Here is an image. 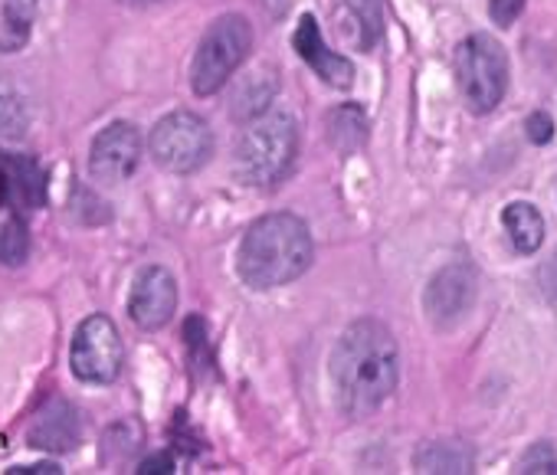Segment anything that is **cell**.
Returning <instances> with one entry per match:
<instances>
[{
	"mask_svg": "<svg viewBox=\"0 0 557 475\" xmlns=\"http://www.w3.org/2000/svg\"><path fill=\"white\" fill-rule=\"evenodd\" d=\"M502 223L511 236V243L518 253H534L541 243H544V216L537 213L534 203H524V200H515L502 210Z\"/></svg>",
	"mask_w": 557,
	"mask_h": 475,
	"instance_id": "cell-17",
	"label": "cell"
},
{
	"mask_svg": "<svg viewBox=\"0 0 557 475\" xmlns=\"http://www.w3.org/2000/svg\"><path fill=\"white\" fill-rule=\"evenodd\" d=\"M138 472H145V475H158V472H174V459H171V452H158V455H148L145 462H141V468Z\"/></svg>",
	"mask_w": 557,
	"mask_h": 475,
	"instance_id": "cell-25",
	"label": "cell"
},
{
	"mask_svg": "<svg viewBox=\"0 0 557 475\" xmlns=\"http://www.w3.org/2000/svg\"><path fill=\"white\" fill-rule=\"evenodd\" d=\"M177 312V283L164 266H145L128 296V318L141 332H158L164 328Z\"/></svg>",
	"mask_w": 557,
	"mask_h": 475,
	"instance_id": "cell-10",
	"label": "cell"
},
{
	"mask_svg": "<svg viewBox=\"0 0 557 475\" xmlns=\"http://www.w3.org/2000/svg\"><path fill=\"white\" fill-rule=\"evenodd\" d=\"M252 50V27L243 14H223L216 17L203 40L197 43V53L190 60V89L197 96L220 92L233 73L246 63Z\"/></svg>",
	"mask_w": 557,
	"mask_h": 475,
	"instance_id": "cell-4",
	"label": "cell"
},
{
	"mask_svg": "<svg viewBox=\"0 0 557 475\" xmlns=\"http://www.w3.org/2000/svg\"><path fill=\"white\" fill-rule=\"evenodd\" d=\"M400 380V351L391 328L377 318L348 325L332 351V384L338 410L351 420L377 413Z\"/></svg>",
	"mask_w": 557,
	"mask_h": 475,
	"instance_id": "cell-1",
	"label": "cell"
},
{
	"mask_svg": "<svg viewBox=\"0 0 557 475\" xmlns=\"http://www.w3.org/2000/svg\"><path fill=\"white\" fill-rule=\"evenodd\" d=\"M299 154V122L289 112H265L236 141L233 167L249 187H275L286 180Z\"/></svg>",
	"mask_w": 557,
	"mask_h": 475,
	"instance_id": "cell-3",
	"label": "cell"
},
{
	"mask_svg": "<svg viewBox=\"0 0 557 475\" xmlns=\"http://www.w3.org/2000/svg\"><path fill=\"white\" fill-rule=\"evenodd\" d=\"M312 260L315 243L306 220L296 213H265L243 233L236 250V276L256 292L278 289L309 273Z\"/></svg>",
	"mask_w": 557,
	"mask_h": 475,
	"instance_id": "cell-2",
	"label": "cell"
},
{
	"mask_svg": "<svg viewBox=\"0 0 557 475\" xmlns=\"http://www.w3.org/2000/svg\"><path fill=\"white\" fill-rule=\"evenodd\" d=\"M27 442L44 452H70L83 442L79 410L66 400H50L27 426Z\"/></svg>",
	"mask_w": 557,
	"mask_h": 475,
	"instance_id": "cell-13",
	"label": "cell"
},
{
	"mask_svg": "<svg viewBox=\"0 0 557 475\" xmlns=\"http://www.w3.org/2000/svg\"><path fill=\"white\" fill-rule=\"evenodd\" d=\"M413 468L417 472H453V475H462V472L475 468V452L466 442H459V439H433V442L417 449Z\"/></svg>",
	"mask_w": 557,
	"mask_h": 475,
	"instance_id": "cell-16",
	"label": "cell"
},
{
	"mask_svg": "<svg viewBox=\"0 0 557 475\" xmlns=\"http://www.w3.org/2000/svg\"><path fill=\"white\" fill-rule=\"evenodd\" d=\"M472 302H475V270L462 260L443 266L423 292V309L440 328L456 325L472 309Z\"/></svg>",
	"mask_w": 557,
	"mask_h": 475,
	"instance_id": "cell-11",
	"label": "cell"
},
{
	"mask_svg": "<svg viewBox=\"0 0 557 475\" xmlns=\"http://www.w3.org/2000/svg\"><path fill=\"white\" fill-rule=\"evenodd\" d=\"M329 141L351 154L358 148H364L368 141V118H364V109L361 105H338L332 115H329Z\"/></svg>",
	"mask_w": 557,
	"mask_h": 475,
	"instance_id": "cell-19",
	"label": "cell"
},
{
	"mask_svg": "<svg viewBox=\"0 0 557 475\" xmlns=\"http://www.w3.org/2000/svg\"><path fill=\"white\" fill-rule=\"evenodd\" d=\"M141 164V132L132 122H109L89 145V174L99 184H122Z\"/></svg>",
	"mask_w": 557,
	"mask_h": 475,
	"instance_id": "cell-9",
	"label": "cell"
},
{
	"mask_svg": "<svg viewBox=\"0 0 557 475\" xmlns=\"http://www.w3.org/2000/svg\"><path fill=\"white\" fill-rule=\"evenodd\" d=\"M518 472H528V475H554L557 472V452L550 442H534L521 459H518Z\"/></svg>",
	"mask_w": 557,
	"mask_h": 475,
	"instance_id": "cell-22",
	"label": "cell"
},
{
	"mask_svg": "<svg viewBox=\"0 0 557 475\" xmlns=\"http://www.w3.org/2000/svg\"><path fill=\"white\" fill-rule=\"evenodd\" d=\"M47 197H50L47 167L34 154L0 148V207L30 216L34 210L47 207Z\"/></svg>",
	"mask_w": 557,
	"mask_h": 475,
	"instance_id": "cell-8",
	"label": "cell"
},
{
	"mask_svg": "<svg viewBox=\"0 0 557 475\" xmlns=\"http://www.w3.org/2000/svg\"><path fill=\"white\" fill-rule=\"evenodd\" d=\"M456 79L469 112L488 115L508 92V57L488 34H472L456 50Z\"/></svg>",
	"mask_w": 557,
	"mask_h": 475,
	"instance_id": "cell-5",
	"label": "cell"
},
{
	"mask_svg": "<svg viewBox=\"0 0 557 475\" xmlns=\"http://www.w3.org/2000/svg\"><path fill=\"white\" fill-rule=\"evenodd\" d=\"M293 47H296V53L312 66V73L322 76L329 86L348 89V86L355 83V66H351L345 57H338L335 50H329V43H325V37H322V30H319V21H315L312 14H302L299 27H296V34H293Z\"/></svg>",
	"mask_w": 557,
	"mask_h": 475,
	"instance_id": "cell-12",
	"label": "cell"
},
{
	"mask_svg": "<svg viewBox=\"0 0 557 475\" xmlns=\"http://www.w3.org/2000/svg\"><path fill=\"white\" fill-rule=\"evenodd\" d=\"M40 0H0V53H21L37 24Z\"/></svg>",
	"mask_w": 557,
	"mask_h": 475,
	"instance_id": "cell-15",
	"label": "cell"
},
{
	"mask_svg": "<svg viewBox=\"0 0 557 475\" xmlns=\"http://www.w3.org/2000/svg\"><path fill=\"white\" fill-rule=\"evenodd\" d=\"M63 468L57 462H37V465H14L11 475H60Z\"/></svg>",
	"mask_w": 557,
	"mask_h": 475,
	"instance_id": "cell-26",
	"label": "cell"
},
{
	"mask_svg": "<svg viewBox=\"0 0 557 475\" xmlns=\"http://www.w3.org/2000/svg\"><path fill=\"white\" fill-rule=\"evenodd\" d=\"M524 128H528V138H531L534 145H547V141L554 138V118H550V115H544V112L528 115Z\"/></svg>",
	"mask_w": 557,
	"mask_h": 475,
	"instance_id": "cell-24",
	"label": "cell"
},
{
	"mask_svg": "<svg viewBox=\"0 0 557 475\" xmlns=\"http://www.w3.org/2000/svg\"><path fill=\"white\" fill-rule=\"evenodd\" d=\"M345 4L361 27V50L371 53V47H377L384 34V4L381 0H345Z\"/></svg>",
	"mask_w": 557,
	"mask_h": 475,
	"instance_id": "cell-21",
	"label": "cell"
},
{
	"mask_svg": "<svg viewBox=\"0 0 557 475\" xmlns=\"http://www.w3.org/2000/svg\"><path fill=\"white\" fill-rule=\"evenodd\" d=\"M30 257V233H27V216L11 213L0 223V266H24Z\"/></svg>",
	"mask_w": 557,
	"mask_h": 475,
	"instance_id": "cell-20",
	"label": "cell"
},
{
	"mask_svg": "<svg viewBox=\"0 0 557 475\" xmlns=\"http://www.w3.org/2000/svg\"><path fill=\"white\" fill-rule=\"evenodd\" d=\"M278 83L272 70H252L239 79V86L230 96V115L239 122H252L259 115H265L272 96H275Z\"/></svg>",
	"mask_w": 557,
	"mask_h": 475,
	"instance_id": "cell-14",
	"label": "cell"
},
{
	"mask_svg": "<svg viewBox=\"0 0 557 475\" xmlns=\"http://www.w3.org/2000/svg\"><path fill=\"white\" fill-rule=\"evenodd\" d=\"M30 128V105L14 79H0V138L21 141Z\"/></svg>",
	"mask_w": 557,
	"mask_h": 475,
	"instance_id": "cell-18",
	"label": "cell"
},
{
	"mask_svg": "<svg viewBox=\"0 0 557 475\" xmlns=\"http://www.w3.org/2000/svg\"><path fill=\"white\" fill-rule=\"evenodd\" d=\"M524 4L528 0H488V14L498 27H511L521 17Z\"/></svg>",
	"mask_w": 557,
	"mask_h": 475,
	"instance_id": "cell-23",
	"label": "cell"
},
{
	"mask_svg": "<svg viewBox=\"0 0 557 475\" xmlns=\"http://www.w3.org/2000/svg\"><path fill=\"white\" fill-rule=\"evenodd\" d=\"M125 348L109 315H89L76 325L70 345V367L83 384H112L122 374Z\"/></svg>",
	"mask_w": 557,
	"mask_h": 475,
	"instance_id": "cell-7",
	"label": "cell"
},
{
	"mask_svg": "<svg viewBox=\"0 0 557 475\" xmlns=\"http://www.w3.org/2000/svg\"><path fill=\"white\" fill-rule=\"evenodd\" d=\"M148 151L158 167L171 174H194L213 154V132L194 112H171L151 128Z\"/></svg>",
	"mask_w": 557,
	"mask_h": 475,
	"instance_id": "cell-6",
	"label": "cell"
}]
</instances>
